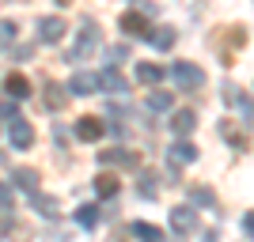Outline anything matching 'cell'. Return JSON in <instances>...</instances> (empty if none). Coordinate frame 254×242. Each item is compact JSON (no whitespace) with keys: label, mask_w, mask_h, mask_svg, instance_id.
<instances>
[{"label":"cell","mask_w":254,"mask_h":242,"mask_svg":"<svg viewBox=\"0 0 254 242\" xmlns=\"http://www.w3.org/2000/svg\"><path fill=\"white\" fill-rule=\"evenodd\" d=\"M148 38L156 42V49H171V42H175V27H159V31H152Z\"/></svg>","instance_id":"cell-21"},{"label":"cell","mask_w":254,"mask_h":242,"mask_svg":"<svg viewBox=\"0 0 254 242\" xmlns=\"http://www.w3.org/2000/svg\"><path fill=\"white\" fill-rule=\"evenodd\" d=\"M129 231L137 235V239H148V242H163V231H159L156 223H144V220H137V223H129Z\"/></svg>","instance_id":"cell-15"},{"label":"cell","mask_w":254,"mask_h":242,"mask_svg":"<svg viewBox=\"0 0 254 242\" xmlns=\"http://www.w3.org/2000/svg\"><path fill=\"white\" fill-rule=\"evenodd\" d=\"M95 46H99V27H95V23H84V31H80V38H76V46L68 49V61H80V57H87Z\"/></svg>","instance_id":"cell-3"},{"label":"cell","mask_w":254,"mask_h":242,"mask_svg":"<svg viewBox=\"0 0 254 242\" xmlns=\"http://www.w3.org/2000/svg\"><path fill=\"white\" fill-rule=\"evenodd\" d=\"M99 159H103V163H118V167H137L140 163V155H133V151H122V147H103V151H99Z\"/></svg>","instance_id":"cell-9"},{"label":"cell","mask_w":254,"mask_h":242,"mask_svg":"<svg viewBox=\"0 0 254 242\" xmlns=\"http://www.w3.org/2000/svg\"><path fill=\"white\" fill-rule=\"evenodd\" d=\"M34 208L42 212V216H50V220H53V216H57V200H53V197H46V193H38V190H34Z\"/></svg>","instance_id":"cell-22"},{"label":"cell","mask_w":254,"mask_h":242,"mask_svg":"<svg viewBox=\"0 0 254 242\" xmlns=\"http://www.w3.org/2000/svg\"><path fill=\"white\" fill-rule=\"evenodd\" d=\"M190 197H193V204H212V200H216V197H212V190H205V186H197Z\"/></svg>","instance_id":"cell-24"},{"label":"cell","mask_w":254,"mask_h":242,"mask_svg":"<svg viewBox=\"0 0 254 242\" xmlns=\"http://www.w3.org/2000/svg\"><path fill=\"white\" fill-rule=\"evenodd\" d=\"M38 38L42 42H50V46H57L64 38V19H57V15H46L42 23H38Z\"/></svg>","instance_id":"cell-5"},{"label":"cell","mask_w":254,"mask_h":242,"mask_svg":"<svg viewBox=\"0 0 254 242\" xmlns=\"http://www.w3.org/2000/svg\"><path fill=\"white\" fill-rule=\"evenodd\" d=\"M15 38V23H0V46Z\"/></svg>","instance_id":"cell-27"},{"label":"cell","mask_w":254,"mask_h":242,"mask_svg":"<svg viewBox=\"0 0 254 242\" xmlns=\"http://www.w3.org/2000/svg\"><path fill=\"white\" fill-rule=\"evenodd\" d=\"M76 137L80 140H99L103 137V121H99V117H80V121H76Z\"/></svg>","instance_id":"cell-11"},{"label":"cell","mask_w":254,"mask_h":242,"mask_svg":"<svg viewBox=\"0 0 254 242\" xmlns=\"http://www.w3.org/2000/svg\"><path fill=\"white\" fill-rule=\"evenodd\" d=\"M91 91H99V80L91 72H76L68 80V95H91Z\"/></svg>","instance_id":"cell-8"},{"label":"cell","mask_w":254,"mask_h":242,"mask_svg":"<svg viewBox=\"0 0 254 242\" xmlns=\"http://www.w3.org/2000/svg\"><path fill=\"white\" fill-rule=\"evenodd\" d=\"M140 197H156V182H152V174L140 178Z\"/></svg>","instance_id":"cell-25"},{"label":"cell","mask_w":254,"mask_h":242,"mask_svg":"<svg viewBox=\"0 0 254 242\" xmlns=\"http://www.w3.org/2000/svg\"><path fill=\"white\" fill-rule=\"evenodd\" d=\"M99 84H103V91H110V95H126L129 87H126V80H122V76H118V68H106L103 76H95Z\"/></svg>","instance_id":"cell-10"},{"label":"cell","mask_w":254,"mask_h":242,"mask_svg":"<svg viewBox=\"0 0 254 242\" xmlns=\"http://www.w3.org/2000/svg\"><path fill=\"white\" fill-rule=\"evenodd\" d=\"M171 227H175L179 235H197V231H201V220H197V212H193V208L182 204V208H171Z\"/></svg>","instance_id":"cell-2"},{"label":"cell","mask_w":254,"mask_h":242,"mask_svg":"<svg viewBox=\"0 0 254 242\" xmlns=\"http://www.w3.org/2000/svg\"><path fill=\"white\" fill-rule=\"evenodd\" d=\"M193 125H197V117H193L190 110H179V114L171 117V129H175L179 137H186V133H193Z\"/></svg>","instance_id":"cell-16"},{"label":"cell","mask_w":254,"mask_h":242,"mask_svg":"<svg viewBox=\"0 0 254 242\" xmlns=\"http://www.w3.org/2000/svg\"><path fill=\"white\" fill-rule=\"evenodd\" d=\"M118 190H122V182H118V174H110V170H103L95 178V193L99 197H118Z\"/></svg>","instance_id":"cell-14"},{"label":"cell","mask_w":254,"mask_h":242,"mask_svg":"<svg viewBox=\"0 0 254 242\" xmlns=\"http://www.w3.org/2000/svg\"><path fill=\"white\" fill-rule=\"evenodd\" d=\"M171 76H175V84H179L182 91H197V87H205V72L197 68V64H190V61H179L175 68H171Z\"/></svg>","instance_id":"cell-1"},{"label":"cell","mask_w":254,"mask_h":242,"mask_svg":"<svg viewBox=\"0 0 254 242\" xmlns=\"http://www.w3.org/2000/svg\"><path fill=\"white\" fill-rule=\"evenodd\" d=\"M8 208H11V190L0 182V212H8Z\"/></svg>","instance_id":"cell-28"},{"label":"cell","mask_w":254,"mask_h":242,"mask_svg":"<svg viewBox=\"0 0 254 242\" xmlns=\"http://www.w3.org/2000/svg\"><path fill=\"white\" fill-rule=\"evenodd\" d=\"M11 178H15V186H19V190H27V193L38 190V174H34V170H15Z\"/></svg>","instance_id":"cell-19"},{"label":"cell","mask_w":254,"mask_h":242,"mask_svg":"<svg viewBox=\"0 0 254 242\" xmlns=\"http://www.w3.org/2000/svg\"><path fill=\"white\" fill-rule=\"evenodd\" d=\"M193 159H197V147H193L190 140H175V144H171V163H175V167H179V163H193Z\"/></svg>","instance_id":"cell-12"},{"label":"cell","mask_w":254,"mask_h":242,"mask_svg":"<svg viewBox=\"0 0 254 242\" xmlns=\"http://www.w3.org/2000/svg\"><path fill=\"white\" fill-rule=\"evenodd\" d=\"M8 137H11V147H31L34 144V129L27 125V121H19V117H11V129H8Z\"/></svg>","instance_id":"cell-6"},{"label":"cell","mask_w":254,"mask_h":242,"mask_svg":"<svg viewBox=\"0 0 254 242\" xmlns=\"http://www.w3.org/2000/svg\"><path fill=\"white\" fill-rule=\"evenodd\" d=\"M57 4H61V8H68V4H72V0H57Z\"/></svg>","instance_id":"cell-30"},{"label":"cell","mask_w":254,"mask_h":242,"mask_svg":"<svg viewBox=\"0 0 254 242\" xmlns=\"http://www.w3.org/2000/svg\"><path fill=\"white\" fill-rule=\"evenodd\" d=\"M106 57H110V64H122V61L129 57V49H126V46H114V49L106 53Z\"/></svg>","instance_id":"cell-26"},{"label":"cell","mask_w":254,"mask_h":242,"mask_svg":"<svg viewBox=\"0 0 254 242\" xmlns=\"http://www.w3.org/2000/svg\"><path fill=\"white\" fill-rule=\"evenodd\" d=\"M0 117H8V121H11V117H15V106H11V102H0Z\"/></svg>","instance_id":"cell-29"},{"label":"cell","mask_w":254,"mask_h":242,"mask_svg":"<svg viewBox=\"0 0 254 242\" xmlns=\"http://www.w3.org/2000/svg\"><path fill=\"white\" fill-rule=\"evenodd\" d=\"M148 110H156V114L171 110V91H152L148 95Z\"/></svg>","instance_id":"cell-23"},{"label":"cell","mask_w":254,"mask_h":242,"mask_svg":"<svg viewBox=\"0 0 254 242\" xmlns=\"http://www.w3.org/2000/svg\"><path fill=\"white\" fill-rule=\"evenodd\" d=\"M4 87H8L11 98H27V95H31V84H27V76H23V72H8Z\"/></svg>","instance_id":"cell-13"},{"label":"cell","mask_w":254,"mask_h":242,"mask_svg":"<svg viewBox=\"0 0 254 242\" xmlns=\"http://www.w3.org/2000/svg\"><path fill=\"white\" fill-rule=\"evenodd\" d=\"M118 27H122V31H126V34H137V38H148V34H152L148 19H144L140 11H126V15L118 19Z\"/></svg>","instance_id":"cell-4"},{"label":"cell","mask_w":254,"mask_h":242,"mask_svg":"<svg viewBox=\"0 0 254 242\" xmlns=\"http://www.w3.org/2000/svg\"><path fill=\"white\" fill-rule=\"evenodd\" d=\"M243 42H247V31H243V27H232V31H228V46L220 49V61L224 64H235V49H239Z\"/></svg>","instance_id":"cell-7"},{"label":"cell","mask_w":254,"mask_h":242,"mask_svg":"<svg viewBox=\"0 0 254 242\" xmlns=\"http://www.w3.org/2000/svg\"><path fill=\"white\" fill-rule=\"evenodd\" d=\"M137 80H140V84H159V80H163V68H159V64H140Z\"/></svg>","instance_id":"cell-20"},{"label":"cell","mask_w":254,"mask_h":242,"mask_svg":"<svg viewBox=\"0 0 254 242\" xmlns=\"http://www.w3.org/2000/svg\"><path fill=\"white\" fill-rule=\"evenodd\" d=\"M64 102H68V91H61L57 84L46 87V106H50V110H64Z\"/></svg>","instance_id":"cell-17"},{"label":"cell","mask_w":254,"mask_h":242,"mask_svg":"<svg viewBox=\"0 0 254 242\" xmlns=\"http://www.w3.org/2000/svg\"><path fill=\"white\" fill-rule=\"evenodd\" d=\"M76 223H80V227H95V223H99V204H84V208H76Z\"/></svg>","instance_id":"cell-18"}]
</instances>
